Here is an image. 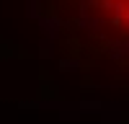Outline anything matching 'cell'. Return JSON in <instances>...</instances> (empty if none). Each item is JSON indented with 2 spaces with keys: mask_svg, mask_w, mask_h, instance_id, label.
<instances>
[{
  "mask_svg": "<svg viewBox=\"0 0 129 124\" xmlns=\"http://www.w3.org/2000/svg\"><path fill=\"white\" fill-rule=\"evenodd\" d=\"M124 21H126V23H129V10H126V13H124Z\"/></svg>",
  "mask_w": 129,
  "mask_h": 124,
  "instance_id": "2",
  "label": "cell"
},
{
  "mask_svg": "<svg viewBox=\"0 0 129 124\" xmlns=\"http://www.w3.org/2000/svg\"><path fill=\"white\" fill-rule=\"evenodd\" d=\"M121 23H124V16H114V18H111V26H114V28H119Z\"/></svg>",
  "mask_w": 129,
  "mask_h": 124,
  "instance_id": "1",
  "label": "cell"
}]
</instances>
